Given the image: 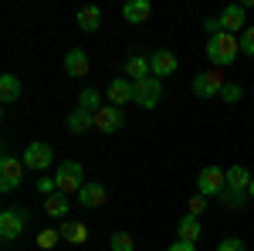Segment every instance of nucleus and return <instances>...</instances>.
<instances>
[{"label": "nucleus", "mask_w": 254, "mask_h": 251, "mask_svg": "<svg viewBox=\"0 0 254 251\" xmlns=\"http://www.w3.org/2000/svg\"><path fill=\"white\" fill-rule=\"evenodd\" d=\"M237 51H241V38H237V34L220 31V34H210V38H207V58H210L214 68H227V65H234Z\"/></svg>", "instance_id": "f257e3e1"}, {"label": "nucleus", "mask_w": 254, "mask_h": 251, "mask_svg": "<svg viewBox=\"0 0 254 251\" xmlns=\"http://www.w3.org/2000/svg\"><path fill=\"white\" fill-rule=\"evenodd\" d=\"M55 183H58V193H64V197H78V190L85 187V170H81V163H75V160H68V163H61L58 170H55Z\"/></svg>", "instance_id": "f03ea898"}, {"label": "nucleus", "mask_w": 254, "mask_h": 251, "mask_svg": "<svg viewBox=\"0 0 254 251\" xmlns=\"http://www.w3.org/2000/svg\"><path fill=\"white\" fill-rule=\"evenodd\" d=\"M224 190H227V170H220V167H203V170L196 173V193H203V197H220Z\"/></svg>", "instance_id": "7ed1b4c3"}, {"label": "nucleus", "mask_w": 254, "mask_h": 251, "mask_svg": "<svg viewBox=\"0 0 254 251\" xmlns=\"http://www.w3.org/2000/svg\"><path fill=\"white\" fill-rule=\"evenodd\" d=\"M227 78H224V68H210V72H200L193 78V95L196 98H214L224 92Z\"/></svg>", "instance_id": "20e7f679"}, {"label": "nucleus", "mask_w": 254, "mask_h": 251, "mask_svg": "<svg viewBox=\"0 0 254 251\" xmlns=\"http://www.w3.org/2000/svg\"><path fill=\"white\" fill-rule=\"evenodd\" d=\"M24 160H17V156H3L0 160V190L3 193H10V190H17L20 183H24Z\"/></svg>", "instance_id": "39448f33"}, {"label": "nucleus", "mask_w": 254, "mask_h": 251, "mask_svg": "<svg viewBox=\"0 0 254 251\" xmlns=\"http://www.w3.org/2000/svg\"><path fill=\"white\" fill-rule=\"evenodd\" d=\"M136 85V102L139 109H156L159 105V98H163V82H159L156 75H149V78H142V82H132Z\"/></svg>", "instance_id": "423d86ee"}, {"label": "nucleus", "mask_w": 254, "mask_h": 251, "mask_svg": "<svg viewBox=\"0 0 254 251\" xmlns=\"http://www.w3.org/2000/svg\"><path fill=\"white\" fill-rule=\"evenodd\" d=\"M27 228V211H17V207H10V211L0 214V238L3 241H17L20 234Z\"/></svg>", "instance_id": "0eeeda50"}, {"label": "nucleus", "mask_w": 254, "mask_h": 251, "mask_svg": "<svg viewBox=\"0 0 254 251\" xmlns=\"http://www.w3.org/2000/svg\"><path fill=\"white\" fill-rule=\"evenodd\" d=\"M217 20H220V31L237 34V27H241V31L248 27V7H244V3H227V7L217 14Z\"/></svg>", "instance_id": "6e6552de"}, {"label": "nucleus", "mask_w": 254, "mask_h": 251, "mask_svg": "<svg viewBox=\"0 0 254 251\" xmlns=\"http://www.w3.org/2000/svg\"><path fill=\"white\" fill-rule=\"evenodd\" d=\"M51 163H55V153H51V146H48V143H31V146L24 150V167H27V170L44 173Z\"/></svg>", "instance_id": "1a4fd4ad"}, {"label": "nucleus", "mask_w": 254, "mask_h": 251, "mask_svg": "<svg viewBox=\"0 0 254 251\" xmlns=\"http://www.w3.org/2000/svg\"><path fill=\"white\" fill-rule=\"evenodd\" d=\"M126 126V116H122V109L119 105H102L95 112V129H102L105 136H112V133H119Z\"/></svg>", "instance_id": "9d476101"}, {"label": "nucleus", "mask_w": 254, "mask_h": 251, "mask_svg": "<svg viewBox=\"0 0 254 251\" xmlns=\"http://www.w3.org/2000/svg\"><path fill=\"white\" fill-rule=\"evenodd\" d=\"M136 98V85L129 82V78H116V82H109V105H129Z\"/></svg>", "instance_id": "9b49d317"}, {"label": "nucleus", "mask_w": 254, "mask_h": 251, "mask_svg": "<svg viewBox=\"0 0 254 251\" xmlns=\"http://www.w3.org/2000/svg\"><path fill=\"white\" fill-rule=\"evenodd\" d=\"M58 231H61V241H68V245H85L88 241V228L75 217H64L58 224Z\"/></svg>", "instance_id": "f8f14e48"}, {"label": "nucleus", "mask_w": 254, "mask_h": 251, "mask_svg": "<svg viewBox=\"0 0 254 251\" xmlns=\"http://www.w3.org/2000/svg\"><path fill=\"white\" fill-rule=\"evenodd\" d=\"M200 234H203V224H200V217H193V214L180 217V224H176V238H180V241H187V245H196V241H200Z\"/></svg>", "instance_id": "ddd939ff"}, {"label": "nucleus", "mask_w": 254, "mask_h": 251, "mask_svg": "<svg viewBox=\"0 0 254 251\" xmlns=\"http://www.w3.org/2000/svg\"><path fill=\"white\" fill-rule=\"evenodd\" d=\"M149 65H153V75L156 78H170L176 72V55L166 51V48H159L156 55H149Z\"/></svg>", "instance_id": "4468645a"}, {"label": "nucleus", "mask_w": 254, "mask_h": 251, "mask_svg": "<svg viewBox=\"0 0 254 251\" xmlns=\"http://www.w3.org/2000/svg\"><path fill=\"white\" fill-rule=\"evenodd\" d=\"M64 72L71 78H85L88 75V55H85L81 48H71V51L64 55Z\"/></svg>", "instance_id": "2eb2a0df"}, {"label": "nucleus", "mask_w": 254, "mask_h": 251, "mask_svg": "<svg viewBox=\"0 0 254 251\" xmlns=\"http://www.w3.org/2000/svg\"><path fill=\"white\" fill-rule=\"evenodd\" d=\"M105 200H109V190H105L102 183H85V187L78 190V204L81 207H102Z\"/></svg>", "instance_id": "dca6fc26"}, {"label": "nucleus", "mask_w": 254, "mask_h": 251, "mask_svg": "<svg viewBox=\"0 0 254 251\" xmlns=\"http://www.w3.org/2000/svg\"><path fill=\"white\" fill-rule=\"evenodd\" d=\"M153 14V3L149 0H129L126 7H122V17L129 20V24H146Z\"/></svg>", "instance_id": "f3484780"}, {"label": "nucleus", "mask_w": 254, "mask_h": 251, "mask_svg": "<svg viewBox=\"0 0 254 251\" xmlns=\"http://www.w3.org/2000/svg\"><path fill=\"white\" fill-rule=\"evenodd\" d=\"M126 75H129V82H142V78L153 75V65H149L146 55H129V61H126Z\"/></svg>", "instance_id": "a211bd4d"}, {"label": "nucleus", "mask_w": 254, "mask_h": 251, "mask_svg": "<svg viewBox=\"0 0 254 251\" xmlns=\"http://www.w3.org/2000/svg\"><path fill=\"white\" fill-rule=\"evenodd\" d=\"M251 180H254L251 170H248V167H241V163H234V167L227 170V190H241V193H248Z\"/></svg>", "instance_id": "6ab92c4d"}, {"label": "nucleus", "mask_w": 254, "mask_h": 251, "mask_svg": "<svg viewBox=\"0 0 254 251\" xmlns=\"http://www.w3.org/2000/svg\"><path fill=\"white\" fill-rule=\"evenodd\" d=\"M75 20H78L81 31H88V34H92V31L102 27V10H98L95 3H88V7H81L78 14H75Z\"/></svg>", "instance_id": "aec40b11"}, {"label": "nucleus", "mask_w": 254, "mask_h": 251, "mask_svg": "<svg viewBox=\"0 0 254 251\" xmlns=\"http://www.w3.org/2000/svg\"><path fill=\"white\" fill-rule=\"evenodd\" d=\"M20 92H24V85H20L17 75H10V72L0 75V98H3V102H17Z\"/></svg>", "instance_id": "412c9836"}, {"label": "nucleus", "mask_w": 254, "mask_h": 251, "mask_svg": "<svg viewBox=\"0 0 254 251\" xmlns=\"http://www.w3.org/2000/svg\"><path fill=\"white\" fill-rule=\"evenodd\" d=\"M68 129H71L75 136L88 133V129H95V116H92V112H85V109H75V112L68 116Z\"/></svg>", "instance_id": "4be33fe9"}, {"label": "nucleus", "mask_w": 254, "mask_h": 251, "mask_svg": "<svg viewBox=\"0 0 254 251\" xmlns=\"http://www.w3.org/2000/svg\"><path fill=\"white\" fill-rule=\"evenodd\" d=\"M44 211H48V217H68V197L64 193L44 197Z\"/></svg>", "instance_id": "5701e85b"}, {"label": "nucleus", "mask_w": 254, "mask_h": 251, "mask_svg": "<svg viewBox=\"0 0 254 251\" xmlns=\"http://www.w3.org/2000/svg\"><path fill=\"white\" fill-rule=\"evenodd\" d=\"M78 109H85V112H92V116H95L98 109H102V95H98L95 88H81V95H78Z\"/></svg>", "instance_id": "b1692460"}, {"label": "nucleus", "mask_w": 254, "mask_h": 251, "mask_svg": "<svg viewBox=\"0 0 254 251\" xmlns=\"http://www.w3.org/2000/svg\"><path fill=\"white\" fill-rule=\"evenodd\" d=\"M109 248H112V251H132V248H136V241H132V234H129V231H116L112 238H109Z\"/></svg>", "instance_id": "393cba45"}, {"label": "nucleus", "mask_w": 254, "mask_h": 251, "mask_svg": "<svg viewBox=\"0 0 254 251\" xmlns=\"http://www.w3.org/2000/svg\"><path fill=\"white\" fill-rule=\"evenodd\" d=\"M58 241H61V231H58V228H44V231L38 234V248L41 251H51Z\"/></svg>", "instance_id": "a878e982"}, {"label": "nucleus", "mask_w": 254, "mask_h": 251, "mask_svg": "<svg viewBox=\"0 0 254 251\" xmlns=\"http://www.w3.org/2000/svg\"><path fill=\"white\" fill-rule=\"evenodd\" d=\"M224 207H244V200H248V193H241V190H224L220 197H217Z\"/></svg>", "instance_id": "bb28decb"}, {"label": "nucleus", "mask_w": 254, "mask_h": 251, "mask_svg": "<svg viewBox=\"0 0 254 251\" xmlns=\"http://www.w3.org/2000/svg\"><path fill=\"white\" fill-rule=\"evenodd\" d=\"M241 51L254 58V24H248V27L241 31Z\"/></svg>", "instance_id": "cd10ccee"}, {"label": "nucleus", "mask_w": 254, "mask_h": 251, "mask_svg": "<svg viewBox=\"0 0 254 251\" xmlns=\"http://www.w3.org/2000/svg\"><path fill=\"white\" fill-rule=\"evenodd\" d=\"M241 95H244V92H241V85H237V82H227V85H224V92H220L224 102H241Z\"/></svg>", "instance_id": "c85d7f7f"}, {"label": "nucleus", "mask_w": 254, "mask_h": 251, "mask_svg": "<svg viewBox=\"0 0 254 251\" xmlns=\"http://www.w3.org/2000/svg\"><path fill=\"white\" fill-rule=\"evenodd\" d=\"M38 193H44V197L58 193V183H55V176H41V180H38Z\"/></svg>", "instance_id": "c756f323"}, {"label": "nucleus", "mask_w": 254, "mask_h": 251, "mask_svg": "<svg viewBox=\"0 0 254 251\" xmlns=\"http://www.w3.org/2000/svg\"><path fill=\"white\" fill-rule=\"evenodd\" d=\"M217 251H248V248H244V241H237V238H224V241L217 245Z\"/></svg>", "instance_id": "7c9ffc66"}, {"label": "nucleus", "mask_w": 254, "mask_h": 251, "mask_svg": "<svg viewBox=\"0 0 254 251\" xmlns=\"http://www.w3.org/2000/svg\"><path fill=\"white\" fill-rule=\"evenodd\" d=\"M203 211H207V197H203V193H196L193 200H190V214H193V217H200Z\"/></svg>", "instance_id": "2f4dec72"}, {"label": "nucleus", "mask_w": 254, "mask_h": 251, "mask_svg": "<svg viewBox=\"0 0 254 251\" xmlns=\"http://www.w3.org/2000/svg\"><path fill=\"white\" fill-rule=\"evenodd\" d=\"M166 251H196V245H187V241H176V245H170Z\"/></svg>", "instance_id": "473e14b6"}, {"label": "nucleus", "mask_w": 254, "mask_h": 251, "mask_svg": "<svg viewBox=\"0 0 254 251\" xmlns=\"http://www.w3.org/2000/svg\"><path fill=\"white\" fill-rule=\"evenodd\" d=\"M203 27H207V34H220V20H217V17H210Z\"/></svg>", "instance_id": "72a5a7b5"}, {"label": "nucleus", "mask_w": 254, "mask_h": 251, "mask_svg": "<svg viewBox=\"0 0 254 251\" xmlns=\"http://www.w3.org/2000/svg\"><path fill=\"white\" fill-rule=\"evenodd\" d=\"M248 197H254V180H251V187H248Z\"/></svg>", "instance_id": "f704fd0d"}]
</instances>
